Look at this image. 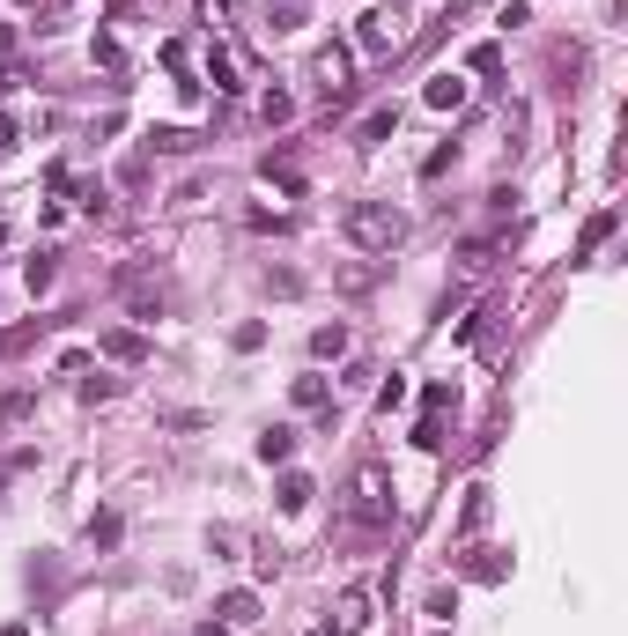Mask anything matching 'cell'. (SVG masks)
<instances>
[{
  "label": "cell",
  "mask_w": 628,
  "mask_h": 636,
  "mask_svg": "<svg viewBox=\"0 0 628 636\" xmlns=\"http://www.w3.org/2000/svg\"><path fill=\"white\" fill-rule=\"evenodd\" d=\"M348 526L355 533L392 526V474H385V466H355V481H348Z\"/></svg>",
  "instance_id": "cell-1"
},
{
  "label": "cell",
  "mask_w": 628,
  "mask_h": 636,
  "mask_svg": "<svg viewBox=\"0 0 628 636\" xmlns=\"http://www.w3.org/2000/svg\"><path fill=\"white\" fill-rule=\"evenodd\" d=\"M340 230H348V245H355V252H392L399 237H407V215L385 208V200H355Z\"/></svg>",
  "instance_id": "cell-2"
},
{
  "label": "cell",
  "mask_w": 628,
  "mask_h": 636,
  "mask_svg": "<svg viewBox=\"0 0 628 636\" xmlns=\"http://www.w3.org/2000/svg\"><path fill=\"white\" fill-rule=\"evenodd\" d=\"M111 289L126 296L133 318H163V282H156V267H119V274H111Z\"/></svg>",
  "instance_id": "cell-3"
},
{
  "label": "cell",
  "mask_w": 628,
  "mask_h": 636,
  "mask_svg": "<svg viewBox=\"0 0 628 636\" xmlns=\"http://www.w3.org/2000/svg\"><path fill=\"white\" fill-rule=\"evenodd\" d=\"M311 82L326 89L333 104L348 97V45H318V52H311Z\"/></svg>",
  "instance_id": "cell-4"
},
{
  "label": "cell",
  "mask_w": 628,
  "mask_h": 636,
  "mask_svg": "<svg viewBox=\"0 0 628 636\" xmlns=\"http://www.w3.org/2000/svg\"><path fill=\"white\" fill-rule=\"evenodd\" d=\"M399 23H407L399 8H370V15H363V30H355V45H363V52H385V45H399V37H407Z\"/></svg>",
  "instance_id": "cell-5"
},
{
  "label": "cell",
  "mask_w": 628,
  "mask_h": 636,
  "mask_svg": "<svg viewBox=\"0 0 628 636\" xmlns=\"http://www.w3.org/2000/svg\"><path fill=\"white\" fill-rule=\"evenodd\" d=\"M363 622H370V592L355 585V592H340V600H333V614H326V629H333V636H355V629H363Z\"/></svg>",
  "instance_id": "cell-6"
},
{
  "label": "cell",
  "mask_w": 628,
  "mask_h": 636,
  "mask_svg": "<svg viewBox=\"0 0 628 636\" xmlns=\"http://www.w3.org/2000/svg\"><path fill=\"white\" fill-rule=\"evenodd\" d=\"M215 614H222V629H252L259 622V592H222Z\"/></svg>",
  "instance_id": "cell-7"
},
{
  "label": "cell",
  "mask_w": 628,
  "mask_h": 636,
  "mask_svg": "<svg viewBox=\"0 0 628 636\" xmlns=\"http://www.w3.org/2000/svg\"><path fill=\"white\" fill-rule=\"evenodd\" d=\"M259 459H266V466H289V459H296V429H289V422L259 429Z\"/></svg>",
  "instance_id": "cell-8"
},
{
  "label": "cell",
  "mask_w": 628,
  "mask_h": 636,
  "mask_svg": "<svg viewBox=\"0 0 628 636\" xmlns=\"http://www.w3.org/2000/svg\"><path fill=\"white\" fill-rule=\"evenodd\" d=\"M200 148V134H185V126H156L148 134V156H193Z\"/></svg>",
  "instance_id": "cell-9"
},
{
  "label": "cell",
  "mask_w": 628,
  "mask_h": 636,
  "mask_svg": "<svg viewBox=\"0 0 628 636\" xmlns=\"http://www.w3.org/2000/svg\"><path fill=\"white\" fill-rule=\"evenodd\" d=\"M104 355H119V363H148V341H141L133 326H111V333H104Z\"/></svg>",
  "instance_id": "cell-10"
},
{
  "label": "cell",
  "mask_w": 628,
  "mask_h": 636,
  "mask_svg": "<svg viewBox=\"0 0 628 636\" xmlns=\"http://www.w3.org/2000/svg\"><path fill=\"white\" fill-rule=\"evenodd\" d=\"M207 74H215V89H237L244 82V60H237L230 45H215V52H207Z\"/></svg>",
  "instance_id": "cell-11"
},
{
  "label": "cell",
  "mask_w": 628,
  "mask_h": 636,
  "mask_svg": "<svg viewBox=\"0 0 628 636\" xmlns=\"http://www.w3.org/2000/svg\"><path fill=\"white\" fill-rule=\"evenodd\" d=\"M392 126H399V104H377V111H370V119H363V126H355V141H363V148H377V141H385V134H392Z\"/></svg>",
  "instance_id": "cell-12"
},
{
  "label": "cell",
  "mask_w": 628,
  "mask_h": 636,
  "mask_svg": "<svg viewBox=\"0 0 628 636\" xmlns=\"http://www.w3.org/2000/svg\"><path fill=\"white\" fill-rule=\"evenodd\" d=\"M503 570H510V563H503L496 548H473V555H466V577H473V585H496Z\"/></svg>",
  "instance_id": "cell-13"
},
{
  "label": "cell",
  "mask_w": 628,
  "mask_h": 636,
  "mask_svg": "<svg viewBox=\"0 0 628 636\" xmlns=\"http://www.w3.org/2000/svg\"><path fill=\"white\" fill-rule=\"evenodd\" d=\"M429 104L436 111H459L466 104V82H459V74H436V82H429Z\"/></svg>",
  "instance_id": "cell-14"
},
{
  "label": "cell",
  "mask_w": 628,
  "mask_h": 636,
  "mask_svg": "<svg viewBox=\"0 0 628 636\" xmlns=\"http://www.w3.org/2000/svg\"><path fill=\"white\" fill-rule=\"evenodd\" d=\"M311 355H318V363H333V355H348V326H318V333H311Z\"/></svg>",
  "instance_id": "cell-15"
},
{
  "label": "cell",
  "mask_w": 628,
  "mask_h": 636,
  "mask_svg": "<svg viewBox=\"0 0 628 636\" xmlns=\"http://www.w3.org/2000/svg\"><path fill=\"white\" fill-rule=\"evenodd\" d=\"M30 407H37V392H30V385H0V422L30 415Z\"/></svg>",
  "instance_id": "cell-16"
},
{
  "label": "cell",
  "mask_w": 628,
  "mask_h": 636,
  "mask_svg": "<svg viewBox=\"0 0 628 636\" xmlns=\"http://www.w3.org/2000/svg\"><path fill=\"white\" fill-rule=\"evenodd\" d=\"M311 503V474H281V511H303Z\"/></svg>",
  "instance_id": "cell-17"
},
{
  "label": "cell",
  "mask_w": 628,
  "mask_h": 636,
  "mask_svg": "<svg viewBox=\"0 0 628 636\" xmlns=\"http://www.w3.org/2000/svg\"><path fill=\"white\" fill-rule=\"evenodd\" d=\"M466 67H473V74H503V45H496V37H488V45H473Z\"/></svg>",
  "instance_id": "cell-18"
},
{
  "label": "cell",
  "mask_w": 628,
  "mask_h": 636,
  "mask_svg": "<svg viewBox=\"0 0 628 636\" xmlns=\"http://www.w3.org/2000/svg\"><path fill=\"white\" fill-rule=\"evenodd\" d=\"M466 533H481L488 526V489H466V518H459Z\"/></svg>",
  "instance_id": "cell-19"
},
{
  "label": "cell",
  "mask_w": 628,
  "mask_h": 636,
  "mask_svg": "<svg viewBox=\"0 0 628 636\" xmlns=\"http://www.w3.org/2000/svg\"><path fill=\"white\" fill-rule=\"evenodd\" d=\"M414 444H422V452H444V415H422V429H414Z\"/></svg>",
  "instance_id": "cell-20"
},
{
  "label": "cell",
  "mask_w": 628,
  "mask_h": 636,
  "mask_svg": "<svg viewBox=\"0 0 628 636\" xmlns=\"http://www.w3.org/2000/svg\"><path fill=\"white\" fill-rule=\"evenodd\" d=\"M606 237H614V215H592V222H584V252H599Z\"/></svg>",
  "instance_id": "cell-21"
},
{
  "label": "cell",
  "mask_w": 628,
  "mask_h": 636,
  "mask_svg": "<svg viewBox=\"0 0 628 636\" xmlns=\"http://www.w3.org/2000/svg\"><path fill=\"white\" fill-rule=\"evenodd\" d=\"M37 326H45V318H37ZM37 326H15V333H0V355H23V348L37 341Z\"/></svg>",
  "instance_id": "cell-22"
},
{
  "label": "cell",
  "mask_w": 628,
  "mask_h": 636,
  "mask_svg": "<svg viewBox=\"0 0 628 636\" xmlns=\"http://www.w3.org/2000/svg\"><path fill=\"white\" fill-rule=\"evenodd\" d=\"M23 282H30V289H52V252H37V259H30Z\"/></svg>",
  "instance_id": "cell-23"
},
{
  "label": "cell",
  "mask_w": 628,
  "mask_h": 636,
  "mask_svg": "<svg viewBox=\"0 0 628 636\" xmlns=\"http://www.w3.org/2000/svg\"><path fill=\"white\" fill-rule=\"evenodd\" d=\"M296 407H326V378H296Z\"/></svg>",
  "instance_id": "cell-24"
},
{
  "label": "cell",
  "mask_w": 628,
  "mask_h": 636,
  "mask_svg": "<svg viewBox=\"0 0 628 636\" xmlns=\"http://www.w3.org/2000/svg\"><path fill=\"white\" fill-rule=\"evenodd\" d=\"M15 466H30V452H15V459H0V489H8V474H15Z\"/></svg>",
  "instance_id": "cell-25"
},
{
  "label": "cell",
  "mask_w": 628,
  "mask_h": 636,
  "mask_svg": "<svg viewBox=\"0 0 628 636\" xmlns=\"http://www.w3.org/2000/svg\"><path fill=\"white\" fill-rule=\"evenodd\" d=\"M15 141V119H8V111H0V148H8Z\"/></svg>",
  "instance_id": "cell-26"
},
{
  "label": "cell",
  "mask_w": 628,
  "mask_h": 636,
  "mask_svg": "<svg viewBox=\"0 0 628 636\" xmlns=\"http://www.w3.org/2000/svg\"><path fill=\"white\" fill-rule=\"evenodd\" d=\"M0 245H8V230H0Z\"/></svg>",
  "instance_id": "cell-27"
}]
</instances>
